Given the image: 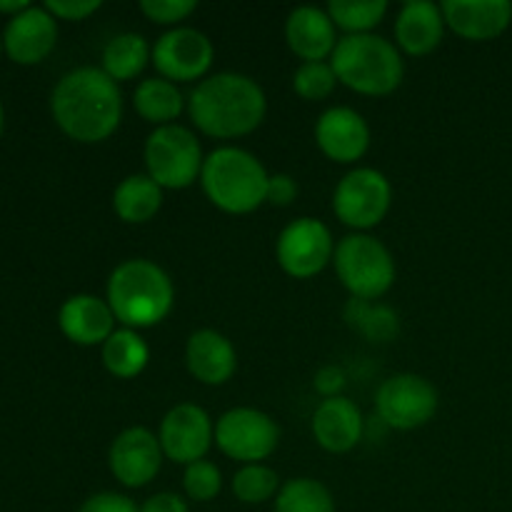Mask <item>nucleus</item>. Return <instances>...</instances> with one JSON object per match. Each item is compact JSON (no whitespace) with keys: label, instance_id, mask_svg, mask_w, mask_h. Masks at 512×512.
I'll list each match as a JSON object with an SVG mask.
<instances>
[{"label":"nucleus","instance_id":"1","mask_svg":"<svg viewBox=\"0 0 512 512\" xmlns=\"http://www.w3.org/2000/svg\"><path fill=\"white\" fill-rule=\"evenodd\" d=\"M53 118L68 138L78 143H100L118 130L123 120V93L103 68L70 70L53 90Z\"/></svg>","mask_w":512,"mask_h":512},{"label":"nucleus","instance_id":"2","mask_svg":"<svg viewBox=\"0 0 512 512\" xmlns=\"http://www.w3.org/2000/svg\"><path fill=\"white\" fill-rule=\"evenodd\" d=\"M188 113L203 135L218 140L243 138L265 120L268 98L258 80L225 70L200 80L188 98Z\"/></svg>","mask_w":512,"mask_h":512},{"label":"nucleus","instance_id":"3","mask_svg":"<svg viewBox=\"0 0 512 512\" xmlns=\"http://www.w3.org/2000/svg\"><path fill=\"white\" fill-rule=\"evenodd\" d=\"M175 303L170 275L148 258L123 260L108 278V305L123 328L145 330L163 323Z\"/></svg>","mask_w":512,"mask_h":512},{"label":"nucleus","instance_id":"4","mask_svg":"<svg viewBox=\"0 0 512 512\" xmlns=\"http://www.w3.org/2000/svg\"><path fill=\"white\" fill-rule=\"evenodd\" d=\"M270 173L250 150L223 145L205 158L200 185L215 208L248 215L268 203Z\"/></svg>","mask_w":512,"mask_h":512},{"label":"nucleus","instance_id":"5","mask_svg":"<svg viewBox=\"0 0 512 512\" xmlns=\"http://www.w3.org/2000/svg\"><path fill=\"white\" fill-rule=\"evenodd\" d=\"M338 83L360 95H390L405 78V63L398 45L383 35H343L330 55Z\"/></svg>","mask_w":512,"mask_h":512},{"label":"nucleus","instance_id":"6","mask_svg":"<svg viewBox=\"0 0 512 512\" xmlns=\"http://www.w3.org/2000/svg\"><path fill=\"white\" fill-rule=\"evenodd\" d=\"M335 273L355 300H378L393 288L395 260L378 238L368 233L345 235L335 245Z\"/></svg>","mask_w":512,"mask_h":512},{"label":"nucleus","instance_id":"7","mask_svg":"<svg viewBox=\"0 0 512 512\" xmlns=\"http://www.w3.org/2000/svg\"><path fill=\"white\" fill-rule=\"evenodd\" d=\"M145 168L163 190L190 188L203 173V148L185 125H160L145 140Z\"/></svg>","mask_w":512,"mask_h":512},{"label":"nucleus","instance_id":"8","mask_svg":"<svg viewBox=\"0 0 512 512\" xmlns=\"http://www.w3.org/2000/svg\"><path fill=\"white\" fill-rule=\"evenodd\" d=\"M278 443V423L258 408H230L215 423V445L220 453L243 465L268 460Z\"/></svg>","mask_w":512,"mask_h":512},{"label":"nucleus","instance_id":"9","mask_svg":"<svg viewBox=\"0 0 512 512\" xmlns=\"http://www.w3.org/2000/svg\"><path fill=\"white\" fill-rule=\"evenodd\" d=\"M393 203V185L375 168H355L343 175L333 193V210L338 220L358 233L383 223Z\"/></svg>","mask_w":512,"mask_h":512},{"label":"nucleus","instance_id":"10","mask_svg":"<svg viewBox=\"0 0 512 512\" xmlns=\"http://www.w3.org/2000/svg\"><path fill=\"white\" fill-rule=\"evenodd\" d=\"M438 390L415 373H400L383 380L375 393V410L393 430H415L428 425L438 413Z\"/></svg>","mask_w":512,"mask_h":512},{"label":"nucleus","instance_id":"11","mask_svg":"<svg viewBox=\"0 0 512 512\" xmlns=\"http://www.w3.org/2000/svg\"><path fill=\"white\" fill-rule=\"evenodd\" d=\"M335 240L328 225L318 218H298L285 225L275 243L278 265L290 278L308 280L333 263Z\"/></svg>","mask_w":512,"mask_h":512},{"label":"nucleus","instance_id":"12","mask_svg":"<svg viewBox=\"0 0 512 512\" xmlns=\"http://www.w3.org/2000/svg\"><path fill=\"white\" fill-rule=\"evenodd\" d=\"M215 60V45L203 30L190 28V25H178L170 28L153 45V65L160 78L170 83H193V80H205Z\"/></svg>","mask_w":512,"mask_h":512},{"label":"nucleus","instance_id":"13","mask_svg":"<svg viewBox=\"0 0 512 512\" xmlns=\"http://www.w3.org/2000/svg\"><path fill=\"white\" fill-rule=\"evenodd\" d=\"M158 440L163 455L173 463H198L215 443V423L200 405L178 403L165 413Z\"/></svg>","mask_w":512,"mask_h":512},{"label":"nucleus","instance_id":"14","mask_svg":"<svg viewBox=\"0 0 512 512\" xmlns=\"http://www.w3.org/2000/svg\"><path fill=\"white\" fill-rule=\"evenodd\" d=\"M163 448H160L158 435L150 433L143 425L125 428L115 435L108 450V465L113 478L125 488H145L158 478L163 468Z\"/></svg>","mask_w":512,"mask_h":512},{"label":"nucleus","instance_id":"15","mask_svg":"<svg viewBox=\"0 0 512 512\" xmlns=\"http://www.w3.org/2000/svg\"><path fill=\"white\" fill-rule=\"evenodd\" d=\"M315 143L325 158L350 165L368 153L370 125L358 110L333 105L315 123Z\"/></svg>","mask_w":512,"mask_h":512},{"label":"nucleus","instance_id":"16","mask_svg":"<svg viewBox=\"0 0 512 512\" xmlns=\"http://www.w3.org/2000/svg\"><path fill=\"white\" fill-rule=\"evenodd\" d=\"M285 40L303 63H320L333 55L340 38L328 10L318 5H298L285 20Z\"/></svg>","mask_w":512,"mask_h":512},{"label":"nucleus","instance_id":"17","mask_svg":"<svg viewBox=\"0 0 512 512\" xmlns=\"http://www.w3.org/2000/svg\"><path fill=\"white\" fill-rule=\"evenodd\" d=\"M445 25L465 40H493L512 23L510 0H445Z\"/></svg>","mask_w":512,"mask_h":512},{"label":"nucleus","instance_id":"18","mask_svg":"<svg viewBox=\"0 0 512 512\" xmlns=\"http://www.w3.org/2000/svg\"><path fill=\"white\" fill-rule=\"evenodd\" d=\"M55 43H58V23L48 10L35 5L13 15L3 35L5 50L20 65H35L48 58Z\"/></svg>","mask_w":512,"mask_h":512},{"label":"nucleus","instance_id":"19","mask_svg":"<svg viewBox=\"0 0 512 512\" xmlns=\"http://www.w3.org/2000/svg\"><path fill=\"white\" fill-rule=\"evenodd\" d=\"M365 420L358 405L345 395L328 398L313 413V438L333 455L350 453L363 440Z\"/></svg>","mask_w":512,"mask_h":512},{"label":"nucleus","instance_id":"20","mask_svg":"<svg viewBox=\"0 0 512 512\" xmlns=\"http://www.w3.org/2000/svg\"><path fill=\"white\" fill-rule=\"evenodd\" d=\"M58 325L65 338L75 345H103L115 333V315L108 300L90 293H78L63 303Z\"/></svg>","mask_w":512,"mask_h":512},{"label":"nucleus","instance_id":"21","mask_svg":"<svg viewBox=\"0 0 512 512\" xmlns=\"http://www.w3.org/2000/svg\"><path fill=\"white\" fill-rule=\"evenodd\" d=\"M185 365L203 385H225L238 370V353L223 333L213 328L195 330L185 345Z\"/></svg>","mask_w":512,"mask_h":512},{"label":"nucleus","instance_id":"22","mask_svg":"<svg viewBox=\"0 0 512 512\" xmlns=\"http://www.w3.org/2000/svg\"><path fill=\"white\" fill-rule=\"evenodd\" d=\"M445 15L443 8L433 0H408L403 8L398 10L395 18V40L403 53L428 55L443 43L445 35Z\"/></svg>","mask_w":512,"mask_h":512},{"label":"nucleus","instance_id":"23","mask_svg":"<svg viewBox=\"0 0 512 512\" xmlns=\"http://www.w3.org/2000/svg\"><path fill=\"white\" fill-rule=\"evenodd\" d=\"M163 208V188L148 173H133L118 183L113 210L123 223H148Z\"/></svg>","mask_w":512,"mask_h":512},{"label":"nucleus","instance_id":"24","mask_svg":"<svg viewBox=\"0 0 512 512\" xmlns=\"http://www.w3.org/2000/svg\"><path fill=\"white\" fill-rule=\"evenodd\" d=\"M133 105L140 118L160 128V125H173L180 118L185 110V98L178 85L158 75V78H145L135 88Z\"/></svg>","mask_w":512,"mask_h":512},{"label":"nucleus","instance_id":"25","mask_svg":"<svg viewBox=\"0 0 512 512\" xmlns=\"http://www.w3.org/2000/svg\"><path fill=\"white\" fill-rule=\"evenodd\" d=\"M153 60V48L140 33H118L105 43L103 48V73L110 75L115 83L138 78L145 65Z\"/></svg>","mask_w":512,"mask_h":512},{"label":"nucleus","instance_id":"26","mask_svg":"<svg viewBox=\"0 0 512 512\" xmlns=\"http://www.w3.org/2000/svg\"><path fill=\"white\" fill-rule=\"evenodd\" d=\"M103 365L110 375L120 380L138 378L150 360V348L138 330L118 328L108 340L103 343Z\"/></svg>","mask_w":512,"mask_h":512},{"label":"nucleus","instance_id":"27","mask_svg":"<svg viewBox=\"0 0 512 512\" xmlns=\"http://www.w3.org/2000/svg\"><path fill=\"white\" fill-rule=\"evenodd\" d=\"M275 512H335V498L320 480L293 478L280 488Z\"/></svg>","mask_w":512,"mask_h":512},{"label":"nucleus","instance_id":"28","mask_svg":"<svg viewBox=\"0 0 512 512\" xmlns=\"http://www.w3.org/2000/svg\"><path fill=\"white\" fill-rule=\"evenodd\" d=\"M388 8V0H333L325 10L333 18L335 28L345 30L348 35H363L380 25V20L388 15Z\"/></svg>","mask_w":512,"mask_h":512},{"label":"nucleus","instance_id":"29","mask_svg":"<svg viewBox=\"0 0 512 512\" xmlns=\"http://www.w3.org/2000/svg\"><path fill=\"white\" fill-rule=\"evenodd\" d=\"M280 478L273 468L263 463L243 465L230 480V490L235 498L245 505H263L268 500H275L280 493Z\"/></svg>","mask_w":512,"mask_h":512},{"label":"nucleus","instance_id":"30","mask_svg":"<svg viewBox=\"0 0 512 512\" xmlns=\"http://www.w3.org/2000/svg\"><path fill=\"white\" fill-rule=\"evenodd\" d=\"M348 320L353 328L368 335L370 340H390L398 333V318L393 310L383 308V305H370V300H355L348 308Z\"/></svg>","mask_w":512,"mask_h":512},{"label":"nucleus","instance_id":"31","mask_svg":"<svg viewBox=\"0 0 512 512\" xmlns=\"http://www.w3.org/2000/svg\"><path fill=\"white\" fill-rule=\"evenodd\" d=\"M335 85H338V75H335L333 65L328 60L320 63H300L298 70L293 73V90L308 103L315 100H325L333 95Z\"/></svg>","mask_w":512,"mask_h":512},{"label":"nucleus","instance_id":"32","mask_svg":"<svg viewBox=\"0 0 512 512\" xmlns=\"http://www.w3.org/2000/svg\"><path fill=\"white\" fill-rule=\"evenodd\" d=\"M183 490L195 503H210L223 490V473L210 460H198V463L185 465Z\"/></svg>","mask_w":512,"mask_h":512},{"label":"nucleus","instance_id":"33","mask_svg":"<svg viewBox=\"0 0 512 512\" xmlns=\"http://www.w3.org/2000/svg\"><path fill=\"white\" fill-rule=\"evenodd\" d=\"M198 10L195 0H140V13L158 25H175Z\"/></svg>","mask_w":512,"mask_h":512},{"label":"nucleus","instance_id":"34","mask_svg":"<svg viewBox=\"0 0 512 512\" xmlns=\"http://www.w3.org/2000/svg\"><path fill=\"white\" fill-rule=\"evenodd\" d=\"M78 512H140V505L120 493H95L80 505Z\"/></svg>","mask_w":512,"mask_h":512},{"label":"nucleus","instance_id":"35","mask_svg":"<svg viewBox=\"0 0 512 512\" xmlns=\"http://www.w3.org/2000/svg\"><path fill=\"white\" fill-rule=\"evenodd\" d=\"M45 10L55 20H85L95 10H100V0H48Z\"/></svg>","mask_w":512,"mask_h":512},{"label":"nucleus","instance_id":"36","mask_svg":"<svg viewBox=\"0 0 512 512\" xmlns=\"http://www.w3.org/2000/svg\"><path fill=\"white\" fill-rule=\"evenodd\" d=\"M345 383H348V378H345V370L338 368V365H323V368L315 373V380H313L315 390H318L325 400L338 398V395L343 393Z\"/></svg>","mask_w":512,"mask_h":512},{"label":"nucleus","instance_id":"37","mask_svg":"<svg viewBox=\"0 0 512 512\" xmlns=\"http://www.w3.org/2000/svg\"><path fill=\"white\" fill-rule=\"evenodd\" d=\"M300 188L295 183L293 175L288 173H275L270 175V183H268V203L278 205V208H285V205L293 203L298 198Z\"/></svg>","mask_w":512,"mask_h":512},{"label":"nucleus","instance_id":"38","mask_svg":"<svg viewBox=\"0 0 512 512\" xmlns=\"http://www.w3.org/2000/svg\"><path fill=\"white\" fill-rule=\"evenodd\" d=\"M140 512H190V508L178 493H155L140 505Z\"/></svg>","mask_w":512,"mask_h":512},{"label":"nucleus","instance_id":"39","mask_svg":"<svg viewBox=\"0 0 512 512\" xmlns=\"http://www.w3.org/2000/svg\"><path fill=\"white\" fill-rule=\"evenodd\" d=\"M30 3L28 0H0V13H23V10H28Z\"/></svg>","mask_w":512,"mask_h":512},{"label":"nucleus","instance_id":"40","mask_svg":"<svg viewBox=\"0 0 512 512\" xmlns=\"http://www.w3.org/2000/svg\"><path fill=\"white\" fill-rule=\"evenodd\" d=\"M0 133H3V105H0Z\"/></svg>","mask_w":512,"mask_h":512},{"label":"nucleus","instance_id":"41","mask_svg":"<svg viewBox=\"0 0 512 512\" xmlns=\"http://www.w3.org/2000/svg\"><path fill=\"white\" fill-rule=\"evenodd\" d=\"M0 50H3V40H0Z\"/></svg>","mask_w":512,"mask_h":512}]
</instances>
